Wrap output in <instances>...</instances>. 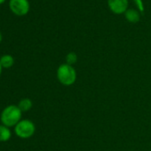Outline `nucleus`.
<instances>
[{
    "label": "nucleus",
    "instance_id": "1",
    "mask_svg": "<svg viewBox=\"0 0 151 151\" xmlns=\"http://www.w3.org/2000/svg\"><path fill=\"white\" fill-rule=\"evenodd\" d=\"M22 111L20 110L18 105H9L5 107L0 115V120L2 125L8 127H15L21 120Z\"/></svg>",
    "mask_w": 151,
    "mask_h": 151
},
{
    "label": "nucleus",
    "instance_id": "2",
    "mask_svg": "<svg viewBox=\"0 0 151 151\" xmlns=\"http://www.w3.org/2000/svg\"><path fill=\"white\" fill-rule=\"evenodd\" d=\"M57 79L64 86H71L77 81V72L73 65L68 64L61 65L57 69Z\"/></svg>",
    "mask_w": 151,
    "mask_h": 151
},
{
    "label": "nucleus",
    "instance_id": "3",
    "mask_svg": "<svg viewBox=\"0 0 151 151\" xmlns=\"http://www.w3.org/2000/svg\"><path fill=\"white\" fill-rule=\"evenodd\" d=\"M35 131H36V127L34 123L29 119L20 120L14 127L15 134L21 139L30 138L35 134Z\"/></svg>",
    "mask_w": 151,
    "mask_h": 151
},
{
    "label": "nucleus",
    "instance_id": "4",
    "mask_svg": "<svg viewBox=\"0 0 151 151\" xmlns=\"http://www.w3.org/2000/svg\"><path fill=\"white\" fill-rule=\"evenodd\" d=\"M10 10L17 16H24L29 11V2L28 0H10Z\"/></svg>",
    "mask_w": 151,
    "mask_h": 151
},
{
    "label": "nucleus",
    "instance_id": "5",
    "mask_svg": "<svg viewBox=\"0 0 151 151\" xmlns=\"http://www.w3.org/2000/svg\"><path fill=\"white\" fill-rule=\"evenodd\" d=\"M108 6L113 13L120 15L127 11L128 0H108Z\"/></svg>",
    "mask_w": 151,
    "mask_h": 151
},
{
    "label": "nucleus",
    "instance_id": "6",
    "mask_svg": "<svg viewBox=\"0 0 151 151\" xmlns=\"http://www.w3.org/2000/svg\"><path fill=\"white\" fill-rule=\"evenodd\" d=\"M125 19L130 23H137L141 20V12L135 9H127L124 13Z\"/></svg>",
    "mask_w": 151,
    "mask_h": 151
},
{
    "label": "nucleus",
    "instance_id": "7",
    "mask_svg": "<svg viewBox=\"0 0 151 151\" xmlns=\"http://www.w3.org/2000/svg\"><path fill=\"white\" fill-rule=\"evenodd\" d=\"M12 136L11 130L4 125H0V142H7Z\"/></svg>",
    "mask_w": 151,
    "mask_h": 151
},
{
    "label": "nucleus",
    "instance_id": "8",
    "mask_svg": "<svg viewBox=\"0 0 151 151\" xmlns=\"http://www.w3.org/2000/svg\"><path fill=\"white\" fill-rule=\"evenodd\" d=\"M32 105H33L32 101L29 98H23L19 102L18 107L23 112V111H28L32 108Z\"/></svg>",
    "mask_w": 151,
    "mask_h": 151
},
{
    "label": "nucleus",
    "instance_id": "9",
    "mask_svg": "<svg viewBox=\"0 0 151 151\" xmlns=\"http://www.w3.org/2000/svg\"><path fill=\"white\" fill-rule=\"evenodd\" d=\"M14 63L13 58L11 55H4L0 58V64L3 68H10Z\"/></svg>",
    "mask_w": 151,
    "mask_h": 151
},
{
    "label": "nucleus",
    "instance_id": "10",
    "mask_svg": "<svg viewBox=\"0 0 151 151\" xmlns=\"http://www.w3.org/2000/svg\"><path fill=\"white\" fill-rule=\"evenodd\" d=\"M77 55L76 52H69L67 54L66 56V64L69 65H73L77 62Z\"/></svg>",
    "mask_w": 151,
    "mask_h": 151
},
{
    "label": "nucleus",
    "instance_id": "11",
    "mask_svg": "<svg viewBox=\"0 0 151 151\" xmlns=\"http://www.w3.org/2000/svg\"><path fill=\"white\" fill-rule=\"evenodd\" d=\"M133 3L135 4V5L137 6V9L138 11L141 12V13H144L145 12V6H144V2L143 0H133Z\"/></svg>",
    "mask_w": 151,
    "mask_h": 151
},
{
    "label": "nucleus",
    "instance_id": "12",
    "mask_svg": "<svg viewBox=\"0 0 151 151\" xmlns=\"http://www.w3.org/2000/svg\"><path fill=\"white\" fill-rule=\"evenodd\" d=\"M2 65H1V64H0V75H1V73H2Z\"/></svg>",
    "mask_w": 151,
    "mask_h": 151
},
{
    "label": "nucleus",
    "instance_id": "13",
    "mask_svg": "<svg viewBox=\"0 0 151 151\" xmlns=\"http://www.w3.org/2000/svg\"><path fill=\"white\" fill-rule=\"evenodd\" d=\"M4 1H5V0H0V4H2Z\"/></svg>",
    "mask_w": 151,
    "mask_h": 151
},
{
    "label": "nucleus",
    "instance_id": "14",
    "mask_svg": "<svg viewBox=\"0 0 151 151\" xmlns=\"http://www.w3.org/2000/svg\"><path fill=\"white\" fill-rule=\"evenodd\" d=\"M1 41H2V35H1V33H0V42H1Z\"/></svg>",
    "mask_w": 151,
    "mask_h": 151
}]
</instances>
